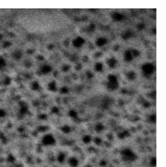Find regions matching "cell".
Segmentation results:
<instances>
[{
    "label": "cell",
    "instance_id": "cell-19",
    "mask_svg": "<svg viewBox=\"0 0 166 167\" xmlns=\"http://www.w3.org/2000/svg\"><path fill=\"white\" fill-rule=\"evenodd\" d=\"M125 58L126 59L128 60V61H129V60L131 59V58H132V56H131V52H127L125 53Z\"/></svg>",
    "mask_w": 166,
    "mask_h": 167
},
{
    "label": "cell",
    "instance_id": "cell-4",
    "mask_svg": "<svg viewBox=\"0 0 166 167\" xmlns=\"http://www.w3.org/2000/svg\"><path fill=\"white\" fill-rule=\"evenodd\" d=\"M143 70L147 74H151L153 71V67L151 65L147 64V65H144V66L143 67Z\"/></svg>",
    "mask_w": 166,
    "mask_h": 167
},
{
    "label": "cell",
    "instance_id": "cell-3",
    "mask_svg": "<svg viewBox=\"0 0 166 167\" xmlns=\"http://www.w3.org/2000/svg\"><path fill=\"white\" fill-rule=\"evenodd\" d=\"M68 164L71 167H77L78 166V160L75 157H71L68 160Z\"/></svg>",
    "mask_w": 166,
    "mask_h": 167
},
{
    "label": "cell",
    "instance_id": "cell-13",
    "mask_svg": "<svg viewBox=\"0 0 166 167\" xmlns=\"http://www.w3.org/2000/svg\"><path fill=\"white\" fill-rule=\"evenodd\" d=\"M62 131L64 133H68L69 131H70V128H69V126H63L62 127Z\"/></svg>",
    "mask_w": 166,
    "mask_h": 167
},
{
    "label": "cell",
    "instance_id": "cell-20",
    "mask_svg": "<svg viewBox=\"0 0 166 167\" xmlns=\"http://www.w3.org/2000/svg\"><path fill=\"white\" fill-rule=\"evenodd\" d=\"M10 82H11V80H10V79L9 77H7L5 79V80H4L5 85H9L10 83Z\"/></svg>",
    "mask_w": 166,
    "mask_h": 167
},
{
    "label": "cell",
    "instance_id": "cell-9",
    "mask_svg": "<svg viewBox=\"0 0 166 167\" xmlns=\"http://www.w3.org/2000/svg\"><path fill=\"white\" fill-rule=\"evenodd\" d=\"M7 65L6 61L4 58L0 57V69H3Z\"/></svg>",
    "mask_w": 166,
    "mask_h": 167
},
{
    "label": "cell",
    "instance_id": "cell-8",
    "mask_svg": "<svg viewBox=\"0 0 166 167\" xmlns=\"http://www.w3.org/2000/svg\"><path fill=\"white\" fill-rule=\"evenodd\" d=\"M7 161L10 163H13L16 161V157L12 154H9L7 157Z\"/></svg>",
    "mask_w": 166,
    "mask_h": 167
},
{
    "label": "cell",
    "instance_id": "cell-6",
    "mask_svg": "<svg viewBox=\"0 0 166 167\" xmlns=\"http://www.w3.org/2000/svg\"><path fill=\"white\" fill-rule=\"evenodd\" d=\"M83 42H84V40H83L82 38H77L76 40L74 41L73 44L74 46H76V47H79V46H81L83 44Z\"/></svg>",
    "mask_w": 166,
    "mask_h": 167
},
{
    "label": "cell",
    "instance_id": "cell-28",
    "mask_svg": "<svg viewBox=\"0 0 166 167\" xmlns=\"http://www.w3.org/2000/svg\"><path fill=\"white\" fill-rule=\"evenodd\" d=\"M69 115L72 117L76 116V112H75V111H71L70 113H69Z\"/></svg>",
    "mask_w": 166,
    "mask_h": 167
},
{
    "label": "cell",
    "instance_id": "cell-18",
    "mask_svg": "<svg viewBox=\"0 0 166 167\" xmlns=\"http://www.w3.org/2000/svg\"><path fill=\"white\" fill-rule=\"evenodd\" d=\"M103 129V126L102 124H97V126H96V130H97V131H102Z\"/></svg>",
    "mask_w": 166,
    "mask_h": 167
},
{
    "label": "cell",
    "instance_id": "cell-7",
    "mask_svg": "<svg viewBox=\"0 0 166 167\" xmlns=\"http://www.w3.org/2000/svg\"><path fill=\"white\" fill-rule=\"evenodd\" d=\"M150 166H151L152 167H155L156 165V157H152L150 159L149 161Z\"/></svg>",
    "mask_w": 166,
    "mask_h": 167
},
{
    "label": "cell",
    "instance_id": "cell-17",
    "mask_svg": "<svg viewBox=\"0 0 166 167\" xmlns=\"http://www.w3.org/2000/svg\"><path fill=\"white\" fill-rule=\"evenodd\" d=\"M6 116V112L4 109H0V118H4Z\"/></svg>",
    "mask_w": 166,
    "mask_h": 167
},
{
    "label": "cell",
    "instance_id": "cell-22",
    "mask_svg": "<svg viewBox=\"0 0 166 167\" xmlns=\"http://www.w3.org/2000/svg\"><path fill=\"white\" fill-rule=\"evenodd\" d=\"M94 142H95V143L97 145H99L101 143V138H96L95 139Z\"/></svg>",
    "mask_w": 166,
    "mask_h": 167
},
{
    "label": "cell",
    "instance_id": "cell-16",
    "mask_svg": "<svg viewBox=\"0 0 166 167\" xmlns=\"http://www.w3.org/2000/svg\"><path fill=\"white\" fill-rule=\"evenodd\" d=\"M42 70V72L44 73H48V72H49L51 70V68L49 66H45L43 67Z\"/></svg>",
    "mask_w": 166,
    "mask_h": 167
},
{
    "label": "cell",
    "instance_id": "cell-21",
    "mask_svg": "<svg viewBox=\"0 0 166 167\" xmlns=\"http://www.w3.org/2000/svg\"><path fill=\"white\" fill-rule=\"evenodd\" d=\"M38 88V84L37 83H34L33 85H32V88L33 90H37Z\"/></svg>",
    "mask_w": 166,
    "mask_h": 167
},
{
    "label": "cell",
    "instance_id": "cell-26",
    "mask_svg": "<svg viewBox=\"0 0 166 167\" xmlns=\"http://www.w3.org/2000/svg\"><path fill=\"white\" fill-rule=\"evenodd\" d=\"M108 62H109L108 64H109L111 66H114V65H115V61H114V59H110Z\"/></svg>",
    "mask_w": 166,
    "mask_h": 167
},
{
    "label": "cell",
    "instance_id": "cell-10",
    "mask_svg": "<svg viewBox=\"0 0 166 167\" xmlns=\"http://www.w3.org/2000/svg\"><path fill=\"white\" fill-rule=\"evenodd\" d=\"M83 141L84 143L88 144L91 142V137L90 135H86L83 138Z\"/></svg>",
    "mask_w": 166,
    "mask_h": 167
},
{
    "label": "cell",
    "instance_id": "cell-24",
    "mask_svg": "<svg viewBox=\"0 0 166 167\" xmlns=\"http://www.w3.org/2000/svg\"><path fill=\"white\" fill-rule=\"evenodd\" d=\"M9 46H10V42H4V44H3V47L4 48H7V47H9Z\"/></svg>",
    "mask_w": 166,
    "mask_h": 167
},
{
    "label": "cell",
    "instance_id": "cell-15",
    "mask_svg": "<svg viewBox=\"0 0 166 167\" xmlns=\"http://www.w3.org/2000/svg\"><path fill=\"white\" fill-rule=\"evenodd\" d=\"M113 18L114 20H121L122 18V16H121V15L116 13V14H114L113 15Z\"/></svg>",
    "mask_w": 166,
    "mask_h": 167
},
{
    "label": "cell",
    "instance_id": "cell-31",
    "mask_svg": "<svg viewBox=\"0 0 166 167\" xmlns=\"http://www.w3.org/2000/svg\"><path fill=\"white\" fill-rule=\"evenodd\" d=\"M3 38V35H2V34H1L0 33V40L1 39V38Z\"/></svg>",
    "mask_w": 166,
    "mask_h": 167
},
{
    "label": "cell",
    "instance_id": "cell-25",
    "mask_svg": "<svg viewBox=\"0 0 166 167\" xmlns=\"http://www.w3.org/2000/svg\"><path fill=\"white\" fill-rule=\"evenodd\" d=\"M100 165H101V166H102V167H104V166H106V165H107V161H104V160H102L100 162Z\"/></svg>",
    "mask_w": 166,
    "mask_h": 167
},
{
    "label": "cell",
    "instance_id": "cell-27",
    "mask_svg": "<svg viewBox=\"0 0 166 167\" xmlns=\"http://www.w3.org/2000/svg\"><path fill=\"white\" fill-rule=\"evenodd\" d=\"M49 88L50 89H51V90H54L55 88V83H51L49 85Z\"/></svg>",
    "mask_w": 166,
    "mask_h": 167
},
{
    "label": "cell",
    "instance_id": "cell-12",
    "mask_svg": "<svg viewBox=\"0 0 166 167\" xmlns=\"http://www.w3.org/2000/svg\"><path fill=\"white\" fill-rule=\"evenodd\" d=\"M105 43H106V40H105L104 38H99V39L97 40V44L98 46H103L104 45Z\"/></svg>",
    "mask_w": 166,
    "mask_h": 167
},
{
    "label": "cell",
    "instance_id": "cell-5",
    "mask_svg": "<svg viewBox=\"0 0 166 167\" xmlns=\"http://www.w3.org/2000/svg\"><path fill=\"white\" fill-rule=\"evenodd\" d=\"M66 155L64 153H60L57 156V161L59 163H63L64 162V161L66 160Z\"/></svg>",
    "mask_w": 166,
    "mask_h": 167
},
{
    "label": "cell",
    "instance_id": "cell-23",
    "mask_svg": "<svg viewBox=\"0 0 166 167\" xmlns=\"http://www.w3.org/2000/svg\"><path fill=\"white\" fill-rule=\"evenodd\" d=\"M96 70H97V71H100V70H101V69H102V65H101V64H97V65H96Z\"/></svg>",
    "mask_w": 166,
    "mask_h": 167
},
{
    "label": "cell",
    "instance_id": "cell-1",
    "mask_svg": "<svg viewBox=\"0 0 166 167\" xmlns=\"http://www.w3.org/2000/svg\"><path fill=\"white\" fill-rule=\"evenodd\" d=\"M121 156L122 159L125 162H134L138 159L137 155L129 148H125L121 151Z\"/></svg>",
    "mask_w": 166,
    "mask_h": 167
},
{
    "label": "cell",
    "instance_id": "cell-30",
    "mask_svg": "<svg viewBox=\"0 0 166 167\" xmlns=\"http://www.w3.org/2000/svg\"><path fill=\"white\" fill-rule=\"evenodd\" d=\"M84 167H92V166L90 165H86Z\"/></svg>",
    "mask_w": 166,
    "mask_h": 167
},
{
    "label": "cell",
    "instance_id": "cell-11",
    "mask_svg": "<svg viewBox=\"0 0 166 167\" xmlns=\"http://www.w3.org/2000/svg\"><path fill=\"white\" fill-rule=\"evenodd\" d=\"M13 57L15 59H19L21 57V53L20 51H15L13 53Z\"/></svg>",
    "mask_w": 166,
    "mask_h": 167
},
{
    "label": "cell",
    "instance_id": "cell-29",
    "mask_svg": "<svg viewBox=\"0 0 166 167\" xmlns=\"http://www.w3.org/2000/svg\"><path fill=\"white\" fill-rule=\"evenodd\" d=\"M150 120H151V122H156V117H155L154 115H153V116H152L150 118Z\"/></svg>",
    "mask_w": 166,
    "mask_h": 167
},
{
    "label": "cell",
    "instance_id": "cell-2",
    "mask_svg": "<svg viewBox=\"0 0 166 167\" xmlns=\"http://www.w3.org/2000/svg\"><path fill=\"white\" fill-rule=\"evenodd\" d=\"M42 143L45 146H53L55 144V139L51 135H46L43 138Z\"/></svg>",
    "mask_w": 166,
    "mask_h": 167
},
{
    "label": "cell",
    "instance_id": "cell-14",
    "mask_svg": "<svg viewBox=\"0 0 166 167\" xmlns=\"http://www.w3.org/2000/svg\"><path fill=\"white\" fill-rule=\"evenodd\" d=\"M27 108L25 105H22L20 108V110L21 114H25L27 112Z\"/></svg>",
    "mask_w": 166,
    "mask_h": 167
}]
</instances>
